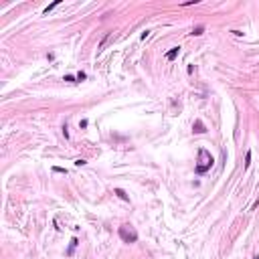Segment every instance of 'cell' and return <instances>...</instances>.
Masks as SVG:
<instances>
[{
	"label": "cell",
	"instance_id": "5bb4252c",
	"mask_svg": "<svg viewBox=\"0 0 259 259\" xmlns=\"http://www.w3.org/2000/svg\"><path fill=\"white\" fill-rule=\"evenodd\" d=\"M77 79L83 81V79H85V73H83V71H79V73H77Z\"/></svg>",
	"mask_w": 259,
	"mask_h": 259
},
{
	"label": "cell",
	"instance_id": "2e32d148",
	"mask_svg": "<svg viewBox=\"0 0 259 259\" xmlns=\"http://www.w3.org/2000/svg\"><path fill=\"white\" fill-rule=\"evenodd\" d=\"M253 259H259V255H255V257H253Z\"/></svg>",
	"mask_w": 259,
	"mask_h": 259
},
{
	"label": "cell",
	"instance_id": "6da1fadb",
	"mask_svg": "<svg viewBox=\"0 0 259 259\" xmlns=\"http://www.w3.org/2000/svg\"><path fill=\"white\" fill-rule=\"evenodd\" d=\"M198 158H201V162L194 166V170H196V174H205L206 170H211V166H213V156H211V152L209 150H205V148H201L198 150Z\"/></svg>",
	"mask_w": 259,
	"mask_h": 259
},
{
	"label": "cell",
	"instance_id": "9c48e42d",
	"mask_svg": "<svg viewBox=\"0 0 259 259\" xmlns=\"http://www.w3.org/2000/svg\"><path fill=\"white\" fill-rule=\"evenodd\" d=\"M77 243H79V241H77V239H71V245H69V251H67L69 255H71V253H73V249L77 247Z\"/></svg>",
	"mask_w": 259,
	"mask_h": 259
},
{
	"label": "cell",
	"instance_id": "52a82bcc",
	"mask_svg": "<svg viewBox=\"0 0 259 259\" xmlns=\"http://www.w3.org/2000/svg\"><path fill=\"white\" fill-rule=\"evenodd\" d=\"M202 33H205V27H194L190 34H192V37H198V34H202Z\"/></svg>",
	"mask_w": 259,
	"mask_h": 259
},
{
	"label": "cell",
	"instance_id": "3957f363",
	"mask_svg": "<svg viewBox=\"0 0 259 259\" xmlns=\"http://www.w3.org/2000/svg\"><path fill=\"white\" fill-rule=\"evenodd\" d=\"M111 38H114V33H105V37H103V38H101V43L97 45V53H101V51L105 49V47H107V43H109Z\"/></svg>",
	"mask_w": 259,
	"mask_h": 259
},
{
	"label": "cell",
	"instance_id": "277c9868",
	"mask_svg": "<svg viewBox=\"0 0 259 259\" xmlns=\"http://www.w3.org/2000/svg\"><path fill=\"white\" fill-rule=\"evenodd\" d=\"M192 132H194V134H205V132H206V128H205V124H202V119H194Z\"/></svg>",
	"mask_w": 259,
	"mask_h": 259
},
{
	"label": "cell",
	"instance_id": "7c38bea8",
	"mask_svg": "<svg viewBox=\"0 0 259 259\" xmlns=\"http://www.w3.org/2000/svg\"><path fill=\"white\" fill-rule=\"evenodd\" d=\"M65 81H69V83H75V77H73V75H65Z\"/></svg>",
	"mask_w": 259,
	"mask_h": 259
},
{
	"label": "cell",
	"instance_id": "9a60e30c",
	"mask_svg": "<svg viewBox=\"0 0 259 259\" xmlns=\"http://www.w3.org/2000/svg\"><path fill=\"white\" fill-rule=\"evenodd\" d=\"M83 164H87V162L81 160V158H79V160H75V166H83Z\"/></svg>",
	"mask_w": 259,
	"mask_h": 259
},
{
	"label": "cell",
	"instance_id": "30bf717a",
	"mask_svg": "<svg viewBox=\"0 0 259 259\" xmlns=\"http://www.w3.org/2000/svg\"><path fill=\"white\" fill-rule=\"evenodd\" d=\"M53 172H59V174H67V170H65V168H61V166H53Z\"/></svg>",
	"mask_w": 259,
	"mask_h": 259
},
{
	"label": "cell",
	"instance_id": "8fae6325",
	"mask_svg": "<svg viewBox=\"0 0 259 259\" xmlns=\"http://www.w3.org/2000/svg\"><path fill=\"white\" fill-rule=\"evenodd\" d=\"M249 164H251V152H247V156H245V168H249Z\"/></svg>",
	"mask_w": 259,
	"mask_h": 259
},
{
	"label": "cell",
	"instance_id": "4fadbf2b",
	"mask_svg": "<svg viewBox=\"0 0 259 259\" xmlns=\"http://www.w3.org/2000/svg\"><path fill=\"white\" fill-rule=\"evenodd\" d=\"M198 0H186V2H182V6H190V4H196Z\"/></svg>",
	"mask_w": 259,
	"mask_h": 259
},
{
	"label": "cell",
	"instance_id": "5b68a950",
	"mask_svg": "<svg viewBox=\"0 0 259 259\" xmlns=\"http://www.w3.org/2000/svg\"><path fill=\"white\" fill-rule=\"evenodd\" d=\"M178 53H180V47H172V49L166 53V59L168 61H174V59L178 57Z\"/></svg>",
	"mask_w": 259,
	"mask_h": 259
},
{
	"label": "cell",
	"instance_id": "ba28073f",
	"mask_svg": "<svg viewBox=\"0 0 259 259\" xmlns=\"http://www.w3.org/2000/svg\"><path fill=\"white\" fill-rule=\"evenodd\" d=\"M55 6H59V0H55V2H53V4H49V6H47V8H45V10H43V12H45V14H49V12H51V10H53V8H55Z\"/></svg>",
	"mask_w": 259,
	"mask_h": 259
},
{
	"label": "cell",
	"instance_id": "8992f818",
	"mask_svg": "<svg viewBox=\"0 0 259 259\" xmlns=\"http://www.w3.org/2000/svg\"><path fill=\"white\" fill-rule=\"evenodd\" d=\"M115 194H118V196L119 198H122V201H130V196H128V194H126V190H122V188H115V190H114Z\"/></svg>",
	"mask_w": 259,
	"mask_h": 259
},
{
	"label": "cell",
	"instance_id": "7a4b0ae2",
	"mask_svg": "<svg viewBox=\"0 0 259 259\" xmlns=\"http://www.w3.org/2000/svg\"><path fill=\"white\" fill-rule=\"evenodd\" d=\"M118 233H119V239H122L124 243H136L138 241V231L132 225H122L118 229Z\"/></svg>",
	"mask_w": 259,
	"mask_h": 259
}]
</instances>
